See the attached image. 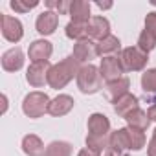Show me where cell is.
I'll list each match as a JSON object with an SVG mask.
<instances>
[{"label":"cell","mask_w":156,"mask_h":156,"mask_svg":"<svg viewBox=\"0 0 156 156\" xmlns=\"http://www.w3.org/2000/svg\"><path fill=\"white\" fill-rule=\"evenodd\" d=\"M88 134H87V147L94 149V151H107L108 149V138H110V119L101 114V112H94L88 116Z\"/></svg>","instance_id":"1"},{"label":"cell","mask_w":156,"mask_h":156,"mask_svg":"<svg viewBox=\"0 0 156 156\" xmlns=\"http://www.w3.org/2000/svg\"><path fill=\"white\" fill-rule=\"evenodd\" d=\"M79 68H81V64L75 61L73 55L64 57V59L59 61L57 64H51L50 73H48V85H50L53 90L64 88V87L73 79V77H77Z\"/></svg>","instance_id":"2"},{"label":"cell","mask_w":156,"mask_h":156,"mask_svg":"<svg viewBox=\"0 0 156 156\" xmlns=\"http://www.w3.org/2000/svg\"><path fill=\"white\" fill-rule=\"evenodd\" d=\"M75 81H77V88H79L83 94H87V96L98 94V92L103 88L101 72H99V68L94 66L92 62H90V64H83V66L79 68V73H77Z\"/></svg>","instance_id":"3"},{"label":"cell","mask_w":156,"mask_h":156,"mask_svg":"<svg viewBox=\"0 0 156 156\" xmlns=\"http://www.w3.org/2000/svg\"><path fill=\"white\" fill-rule=\"evenodd\" d=\"M50 103H51V99L48 98L46 92L33 90V92H30V94L22 99V112H24L28 118L37 119V118H42V116L48 112Z\"/></svg>","instance_id":"4"},{"label":"cell","mask_w":156,"mask_h":156,"mask_svg":"<svg viewBox=\"0 0 156 156\" xmlns=\"http://www.w3.org/2000/svg\"><path fill=\"white\" fill-rule=\"evenodd\" d=\"M118 59L123 66V72H141L147 66L149 53H145L138 46H127L118 53Z\"/></svg>","instance_id":"5"},{"label":"cell","mask_w":156,"mask_h":156,"mask_svg":"<svg viewBox=\"0 0 156 156\" xmlns=\"http://www.w3.org/2000/svg\"><path fill=\"white\" fill-rule=\"evenodd\" d=\"M0 24H2V35H4V39L8 42L17 44L24 37V26L17 17L0 13Z\"/></svg>","instance_id":"6"},{"label":"cell","mask_w":156,"mask_h":156,"mask_svg":"<svg viewBox=\"0 0 156 156\" xmlns=\"http://www.w3.org/2000/svg\"><path fill=\"white\" fill-rule=\"evenodd\" d=\"M50 61L46 62H31L26 70V81L33 87V88H42L44 85H48V73H50Z\"/></svg>","instance_id":"7"},{"label":"cell","mask_w":156,"mask_h":156,"mask_svg":"<svg viewBox=\"0 0 156 156\" xmlns=\"http://www.w3.org/2000/svg\"><path fill=\"white\" fill-rule=\"evenodd\" d=\"M72 55L75 57V61L79 62L81 66H83V64H90V61H94L96 57H99V55H98V44H96V41L85 39V41L75 42Z\"/></svg>","instance_id":"8"},{"label":"cell","mask_w":156,"mask_h":156,"mask_svg":"<svg viewBox=\"0 0 156 156\" xmlns=\"http://www.w3.org/2000/svg\"><path fill=\"white\" fill-rule=\"evenodd\" d=\"M53 53V44L46 39H37L28 48V57L31 62H46Z\"/></svg>","instance_id":"9"},{"label":"cell","mask_w":156,"mask_h":156,"mask_svg":"<svg viewBox=\"0 0 156 156\" xmlns=\"http://www.w3.org/2000/svg\"><path fill=\"white\" fill-rule=\"evenodd\" d=\"M99 72H101V77H103L107 83L119 79V77H123L121 73H125L123 72V66H121V62H119V59L116 55L103 57L101 59V64H99Z\"/></svg>","instance_id":"10"},{"label":"cell","mask_w":156,"mask_h":156,"mask_svg":"<svg viewBox=\"0 0 156 156\" xmlns=\"http://www.w3.org/2000/svg\"><path fill=\"white\" fill-rule=\"evenodd\" d=\"M129 88H130V79L123 75V77H119V79L110 81V83L105 85V98L112 105H116L125 94H129Z\"/></svg>","instance_id":"11"},{"label":"cell","mask_w":156,"mask_h":156,"mask_svg":"<svg viewBox=\"0 0 156 156\" xmlns=\"http://www.w3.org/2000/svg\"><path fill=\"white\" fill-rule=\"evenodd\" d=\"M57 26H59V15H57L55 11H50V9L42 11V13L37 17V20H35V28H37V31H39L42 37L53 35L55 30H57Z\"/></svg>","instance_id":"12"},{"label":"cell","mask_w":156,"mask_h":156,"mask_svg":"<svg viewBox=\"0 0 156 156\" xmlns=\"http://www.w3.org/2000/svg\"><path fill=\"white\" fill-rule=\"evenodd\" d=\"M73 105H75V101H73V98H72V96H68V94H59L57 98H53V99H51L50 108H48V114H50V116H53V118L66 116V114L73 108Z\"/></svg>","instance_id":"13"},{"label":"cell","mask_w":156,"mask_h":156,"mask_svg":"<svg viewBox=\"0 0 156 156\" xmlns=\"http://www.w3.org/2000/svg\"><path fill=\"white\" fill-rule=\"evenodd\" d=\"M108 35H112V33H110V22H108V19H105V17H101V15L92 17V20H90V30H88V39L99 42V41H103V39L108 37Z\"/></svg>","instance_id":"14"},{"label":"cell","mask_w":156,"mask_h":156,"mask_svg":"<svg viewBox=\"0 0 156 156\" xmlns=\"http://www.w3.org/2000/svg\"><path fill=\"white\" fill-rule=\"evenodd\" d=\"M24 61H26L24 59V51L19 46H15V48L4 51V55H2V68L6 72H19L24 66Z\"/></svg>","instance_id":"15"},{"label":"cell","mask_w":156,"mask_h":156,"mask_svg":"<svg viewBox=\"0 0 156 156\" xmlns=\"http://www.w3.org/2000/svg\"><path fill=\"white\" fill-rule=\"evenodd\" d=\"M90 9H92V6L87 0H73L70 4V17L75 22H90L92 20Z\"/></svg>","instance_id":"16"},{"label":"cell","mask_w":156,"mask_h":156,"mask_svg":"<svg viewBox=\"0 0 156 156\" xmlns=\"http://www.w3.org/2000/svg\"><path fill=\"white\" fill-rule=\"evenodd\" d=\"M108 147L119 151V152H125L129 154L130 151V143H129V132H127V127H121V129H116L110 132V138H108Z\"/></svg>","instance_id":"17"},{"label":"cell","mask_w":156,"mask_h":156,"mask_svg":"<svg viewBox=\"0 0 156 156\" xmlns=\"http://www.w3.org/2000/svg\"><path fill=\"white\" fill-rule=\"evenodd\" d=\"M20 147H22L24 154H28V156H44V152H46V147L37 134H26L22 138Z\"/></svg>","instance_id":"18"},{"label":"cell","mask_w":156,"mask_h":156,"mask_svg":"<svg viewBox=\"0 0 156 156\" xmlns=\"http://www.w3.org/2000/svg\"><path fill=\"white\" fill-rule=\"evenodd\" d=\"M136 108H140V99H138L134 94H130V92L125 94V96L114 105V112H116L119 118H123V119H125L132 110H136Z\"/></svg>","instance_id":"19"},{"label":"cell","mask_w":156,"mask_h":156,"mask_svg":"<svg viewBox=\"0 0 156 156\" xmlns=\"http://www.w3.org/2000/svg\"><path fill=\"white\" fill-rule=\"evenodd\" d=\"M88 30H90V22H75V20H70L64 28V33L68 39L79 42V41H85L88 39Z\"/></svg>","instance_id":"20"},{"label":"cell","mask_w":156,"mask_h":156,"mask_svg":"<svg viewBox=\"0 0 156 156\" xmlns=\"http://www.w3.org/2000/svg\"><path fill=\"white\" fill-rule=\"evenodd\" d=\"M96 44H98V55H101V57H108L116 51L118 53L121 51V41L116 35H108V37H105L103 41H99Z\"/></svg>","instance_id":"21"},{"label":"cell","mask_w":156,"mask_h":156,"mask_svg":"<svg viewBox=\"0 0 156 156\" xmlns=\"http://www.w3.org/2000/svg\"><path fill=\"white\" fill-rule=\"evenodd\" d=\"M141 90L149 96V103L156 98V68H149L141 73Z\"/></svg>","instance_id":"22"},{"label":"cell","mask_w":156,"mask_h":156,"mask_svg":"<svg viewBox=\"0 0 156 156\" xmlns=\"http://www.w3.org/2000/svg\"><path fill=\"white\" fill-rule=\"evenodd\" d=\"M125 121H127L129 127H134V129H140V130H147L149 125H151V119H149V116H147V112H145L143 108L132 110V112L125 118Z\"/></svg>","instance_id":"23"},{"label":"cell","mask_w":156,"mask_h":156,"mask_svg":"<svg viewBox=\"0 0 156 156\" xmlns=\"http://www.w3.org/2000/svg\"><path fill=\"white\" fill-rule=\"evenodd\" d=\"M44 156H72V143L62 141V140H55L46 147Z\"/></svg>","instance_id":"24"},{"label":"cell","mask_w":156,"mask_h":156,"mask_svg":"<svg viewBox=\"0 0 156 156\" xmlns=\"http://www.w3.org/2000/svg\"><path fill=\"white\" fill-rule=\"evenodd\" d=\"M127 132H129V143H130V151H141L147 143V136H145V130H140V129H134V127H129L127 125Z\"/></svg>","instance_id":"25"},{"label":"cell","mask_w":156,"mask_h":156,"mask_svg":"<svg viewBox=\"0 0 156 156\" xmlns=\"http://www.w3.org/2000/svg\"><path fill=\"white\" fill-rule=\"evenodd\" d=\"M140 50H143L145 53H149V51H152L154 48H156V37L154 35H151L147 30H143L141 33H140V37H138V44H136Z\"/></svg>","instance_id":"26"},{"label":"cell","mask_w":156,"mask_h":156,"mask_svg":"<svg viewBox=\"0 0 156 156\" xmlns=\"http://www.w3.org/2000/svg\"><path fill=\"white\" fill-rule=\"evenodd\" d=\"M44 4L50 11L55 9L57 15H70V4L72 2H68V0H46Z\"/></svg>","instance_id":"27"},{"label":"cell","mask_w":156,"mask_h":156,"mask_svg":"<svg viewBox=\"0 0 156 156\" xmlns=\"http://www.w3.org/2000/svg\"><path fill=\"white\" fill-rule=\"evenodd\" d=\"M37 6H39V0H31V2H24V0H11V2H9V8L15 13H28L30 9H33Z\"/></svg>","instance_id":"28"},{"label":"cell","mask_w":156,"mask_h":156,"mask_svg":"<svg viewBox=\"0 0 156 156\" xmlns=\"http://www.w3.org/2000/svg\"><path fill=\"white\" fill-rule=\"evenodd\" d=\"M145 30L156 37V11H151L145 15Z\"/></svg>","instance_id":"29"},{"label":"cell","mask_w":156,"mask_h":156,"mask_svg":"<svg viewBox=\"0 0 156 156\" xmlns=\"http://www.w3.org/2000/svg\"><path fill=\"white\" fill-rule=\"evenodd\" d=\"M147 156H156V129L152 130V136L147 145Z\"/></svg>","instance_id":"30"},{"label":"cell","mask_w":156,"mask_h":156,"mask_svg":"<svg viewBox=\"0 0 156 156\" xmlns=\"http://www.w3.org/2000/svg\"><path fill=\"white\" fill-rule=\"evenodd\" d=\"M77 156H101V152L99 151H94L90 147H83L79 152H77Z\"/></svg>","instance_id":"31"},{"label":"cell","mask_w":156,"mask_h":156,"mask_svg":"<svg viewBox=\"0 0 156 156\" xmlns=\"http://www.w3.org/2000/svg\"><path fill=\"white\" fill-rule=\"evenodd\" d=\"M147 116H149V119H151V121H156V101H154V103H151V107L147 108Z\"/></svg>","instance_id":"32"},{"label":"cell","mask_w":156,"mask_h":156,"mask_svg":"<svg viewBox=\"0 0 156 156\" xmlns=\"http://www.w3.org/2000/svg\"><path fill=\"white\" fill-rule=\"evenodd\" d=\"M103 156H127V154H125V152H119V151H116V149H112V147H108Z\"/></svg>","instance_id":"33"},{"label":"cell","mask_w":156,"mask_h":156,"mask_svg":"<svg viewBox=\"0 0 156 156\" xmlns=\"http://www.w3.org/2000/svg\"><path fill=\"white\" fill-rule=\"evenodd\" d=\"M96 6L99 9H110L112 8V2H101V0H96Z\"/></svg>","instance_id":"34"},{"label":"cell","mask_w":156,"mask_h":156,"mask_svg":"<svg viewBox=\"0 0 156 156\" xmlns=\"http://www.w3.org/2000/svg\"><path fill=\"white\" fill-rule=\"evenodd\" d=\"M2 101H4V108H2V112H6V110H8V98L2 96Z\"/></svg>","instance_id":"35"},{"label":"cell","mask_w":156,"mask_h":156,"mask_svg":"<svg viewBox=\"0 0 156 156\" xmlns=\"http://www.w3.org/2000/svg\"><path fill=\"white\" fill-rule=\"evenodd\" d=\"M151 4H152V6H156V0H151Z\"/></svg>","instance_id":"36"}]
</instances>
